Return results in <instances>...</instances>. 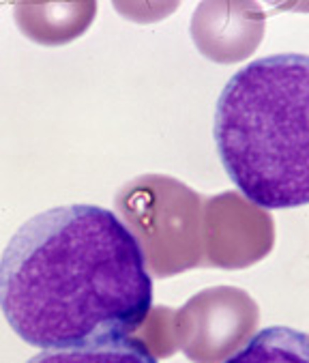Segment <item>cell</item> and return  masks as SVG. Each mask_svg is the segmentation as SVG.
Returning <instances> with one entry per match:
<instances>
[{"mask_svg":"<svg viewBox=\"0 0 309 363\" xmlns=\"http://www.w3.org/2000/svg\"><path fill=\"white\" fill-rule=\"evenodd\" d=\"M0 310L43 350L116 342L152 310V277L140 241L95 204L47 208L0 256Z\"/></svg>","mask_w":309,"mask_h":363,"instance_id":"1","label":"cell"},{"mask_svg":"<svg viewBox=\"0 0 309 363\" xmlns=\"http://www.w3.org/2000/svg\"><path fill=\"white\" fill-rule=\"evenodd\" d=\"M213 135L227 177L256 206L309 204V54H271L237 71Z\"/></svg>","mask_w":309,"mask_h":363,"instance_id":"2","label":"cell"},{"mask_svg":"<svg viewBox=\"0 0 309 363\" xmlns=\"http://www.w3.org/2000/svg\"><path fill=\"white\" fill-rule=\"evenodd\" d=\"M204 233L208 245H225L217 264L225 267L227 247L241 245V237L254 241L262 250H271L273 228L271 217L264 211H258L247 200H243L235 191H225L221 196H213L204 202Z\"/></svg>","mask_w":309,"mask_h":363,"instance_id":"6","label":"cell"},{"mask_svg":"<svg viewBox=\"0 0 309 363\" xmlns=\"http://www.w3.org/2000/svg\"><path fill=\"white\" fill-rule=\"evenodd\" d=\"M258 325V308L239 288H210L183 310V348L196 363H223Z\"/></svg>","mask_w":309,"mask_h":363,"instance_id":"4","label":"cell"},{"mask_svg":"<svg viewBox=\"0 0 309 363\" xmlns=\"http://www.w3.org/2000/svg\"><path fill=\"white\" fill-rule=\"evenodd\" d=\"M116 206L133 226L135 239L157 275L198 264L202 198L176 179L148 174L116 196Z\"/></svg>","mask_w":309,"mask_h":363,"instance_id":"3","label":"cell"},{"mask_svg":"<svg viewBox=\"0 0 309 363\" xmlns=\"http://www.w3.org/2000/svg\"><path fill=\"white\" fill-rule=\"evenodd\" d=\"M223 363H309V335L290 327H269Z\"/></svg>","mask_w":309,"mask_h":363,"instance_id":"7","label":"cell"},{"mask_svg":"<svg viewBox=\"0 0 309 363\" xmlns=\"http://www.w3.org/2000/svg\"><path fill=\"white\" fill-rule=\"evenodd\" d=\"M26 363H159L154 352L135 337L116 342L80 346V348H50L30 357Z\"/></svg>","mask_w":309,"mask_h":363,"instance_id":"8","label":"cell"},{"mask_svg":"<svg viewBox=\"0 0 309 363\" xmlns=\"http://www.w3.org/2000/svg\"><path fill=\"white\" fill-rule=\"evenodd\" d=\"M262 30L264 16L258 7L252 5L204 3L196 9L191 22L193 41L208 58H213L215 50L223 41V35H230V45L237 60L249 56L252 50L260 43Z\"/></svg>","mask_w":309,"mask_h":363,"instance_id":"5","label":"cell"}]
</instances>
